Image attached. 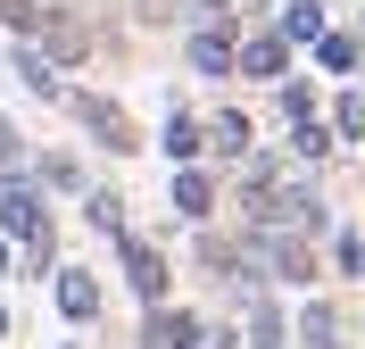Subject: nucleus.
Here are the masks:
<instances>
[{"label":"nucleus","instance_id":"10","mask_svg":"<svg viewBox=\"0 0 365 349\" xmlns=\"http://www.w3.org/2000/svg\"><path fill=\"white\" fill-rule=\"evenodd\" d=\"M266 258H274V275H282V283H316V258H307V241H266Z\"/></svg>","mask_w":365,"mask_h":349},{"label":"nucleus","instance_id":"12","mask_svg":"<svg viewBox=\"0 0 365 349\" xmlns=\"http://www.w3.org/2000/svg\"><path fill=\"white\" fill-rule=\"evenodd\" d=\"M175 208L182 216H207L216 208V183H207V175H175Z\"/></svg>","mask_w":365,"mask_h":349},{"label":"nucleus","instance_id":"15","mask_svg":"<svg viewBox=\"0 0 365 349\" xmlns=\"http://www.w3.org/2000/svg\"><path fill=\"white\" fill-rule=\"evenodd\" d=\"M17 75H25L42 100H58V75H50V59H42V50H17Z\"/></svg>","mask_w":365,"mask_h":349},{"label":"nucleus","instance_id":"17","mask_svg":"<svg viewBox=\"0 0 365 349\" xmlns=\"http://www.w3.org/2000/svg\"><path fill=\"white\" fill-rule=\"evenodd\" d=\"M299 333H307L316 349H332V341H341V316H332V308H307V316H299Z\"/></svg>","mask_w":365,"mask_h":349},{"label":"nucleus","instance_id":"19","mask_svg":"<svg viewBox=\"0 0 365 349\" xmlns=\"http://www.w3.org/2000/svg\"><path fill=\"white\" fill-rule=\"evenodd\" d=\"M91 225H100V233H125V208H116V191H100V200H91Z\"/></svg>","mask_w":365,"mask_h":349},{"label":"nucleus","instance_id":"7","mask_svg":"<svg viewBox=\"0 0 365 349\" xmlns=\"http://www.w3.org/2000/svg\"><path fill=\"white\" fill-rule=\"evenodd\" d=\"M191 67H200V75H232V25L191 34Z\"/></svg>","mask_w":365,"mask_h":349},{"label":"nucleus","instance_id":"4","mask_svg":"<svg viewBox=\"0 0 365 349\" xmlns=\"http://www.w3.org/2000/svg\"><path fill=\"white\" fill-rule=\"evenodd\" d=\"M0 233H17V241H25V250H34V241H50V216L42 208H34V191H0Z\"/></svg>","mask_w":365,"mask_h":349},{"label":"nucleus","instance_id":"18","mask_svg":"<svg viewBox=\"0 0 365 349\" xmlns=\"http://www.w3.org/2000/svg\"><path fill=\"white\" fill-rule=\"evenodd\" d=\"M0 25H9V34H34L42 9H34V0H0Z\"/></svg>","mask_w":365,"mask_h":349},{"label":"nucleus","instance_id":"22","mask_svg":"<svg viewBox=\"0 0 365 349\" xmlns=\"http://www.w3.org/2000/svg\"><path fill=\"white\" fill-rule=\"evenodd\" d=\"M207 9H232V0H207Z\"/></svg>","mask_w":365,"mask_h":349},{"label":"nucleus","instance_id":"14","mask_svg":"<svg viewBox=\"0 0 365 349\" xmlns=\"http://www.w3.org/2000/svg\"><path fill=\"white\" fill-rule=\"evenodd\" d=\"M166 158H200V125H191V116H166Z\"/></svg>","mask_w":365,"mask_h":349},{"label":"nucleus","instance_id":"13","mask_svg":"<svg viewBox=\"0 0 365 349\" xmlns=\"http://www.w3.org/2000/svg\"><path fill=\"white\" fill-rule=\"evenodd\" d=\"M250 341H257V349H282V316H274L257 291H250Z\"/></svg>","mask_w":365,"mask_h":349},{"label":"nucleus","instance_id":"11","mask_svg":"<svg viewBox=\"0 0 365 349\" xmlns=\"http://www.w3.org/2000/svg\"><path fill=\"white\" fill-rule=\"evenodd\" d=\"M58 308H67L75 325H83L91 308H100V283H91V275H75V266H67V275H58Z\"/></svg>","mask_w":365,"mask_h":349},{"label":"nucleus","instance_id":"1","mask_svg":"<svg viewBox=\"0 0 365 349\" xmlns=\"http://www.w3.org/2000/svg\"><path fill=\"white\" fill-rule=\"evenodd\" d=\"M34 34H42L34 50H42L50 67H83V59H91V25L75 17V9H42V25H34Z\"/></svg>","mask_w":365,"mask_h":349},{"label":"nucleus","instance_id":"6","mask_svg":"<svg viewBox=\"0 0 365 349\" xmlns=\"http://www.w3.org/2000/svg\"><path fill=\"white\" fill-rule=\"evenodd\" d=\"M150 349H200V316H182V308H150Z\"/></svg>","mask_w":365,"mask_h":349},{"label":"nucleus","instance_id":"21","mask_svg":"<svg viewBox=\"0 0 365 349\" xmlns=\"http://www.w3.org/2000/svg\"><path fill=\"white\" fill-rule=\"evenodd\" d=\"M0 275H9V241H0Z\"/></svg>","mask_w":365,"mask_h":349},{"label":"nucleus","instance_id":"20","mask_svg":"<svg viewBox=\"0 0 365 349\" xmlns=\"http://www.w3.org/2000/svg\"><path fill=\"white\" fill-rule=\"evenodd\" d=\"M25 158V141H17V125H9V116H0V166H17Z\"/></svg>","mask_w":365,"mask_h":349},{"label":"nucleus","instance_id":"5","mask_svg":"<svg viewBox=\"0 0 365 349\" xmlns=\"http://www.w3.org/2000/svg\"><path fill=\"white\" fill-rule=\"evenodd\" d=\"M125 283H133L150 308H166V258L150 250V241H125Z\"/></svg>","mask_w":365,"mask_h":349},{"label":"nucleus","instance_id":"9","mask_svg":"<svg viewBox=\"0 0 365 349\" xmlns=\"http://www.w3.org/2000/svg\"><path fill=\"white\" fill-rule=\"evenodd\" d=\"M324 34V0H282V42H316Z\"/></svg>","mask_w":365,"mask_h":349},{"label":"nucleus","instance_id":"2","mask_svg":"<svg viewBox=\"0 0 365 349\" xmlns=\"http://www.w3.org/2000/svg\"><path fill=\"white\" fill-rule=\"evenodd\" d=\"M58 100H67V108L75 116H83V125H91V133H100V141H108V150H133V125H125V108H116V100H100V92H58Z\"/></svg>","mask_w":365,"mask_h":349},{"label":"nucleus","instance_id":"3","mask_svg":"<svg viewBox=\"0 0 365 349\" xmlns=\"http://www.w3.org/2000/svg\"><path fill=\"white\" fill-rule=\"evenodd\" d=\"M232 67L257 75V84H282L291 75V42L282 34H250V42H232Z\"/></svg>","mask_w":365,"mask_h":349},{"label":"nucleus","instance_id":"16","mask_svg":"<svg viewBox=\"0 0 365 349\" xmlns=\"http://www.w3.org/2000/svg\"><path fill=\"white\" fill-rule=\"evenodd\" d=\"M316 59L332 75H349V67H357V42H349V34H316Z\"/></svg>","mask_w":365,"mask_h":349},{"label":"nucleus","instance_id":"8","mask_svg":"<svg viewBox=\"0 0 365 349\" xmlns=\"http://www.w3.org/2000/svg\"><path fill=\"white\" fill-rule=\"evenodd\" d=\"M250 133H257L250 116H241V108H225V116H216V125H207L200 141H216V150H225V158H250Z\"/></svg>","mask_w":365,"mask_h":349}]
</instances>
